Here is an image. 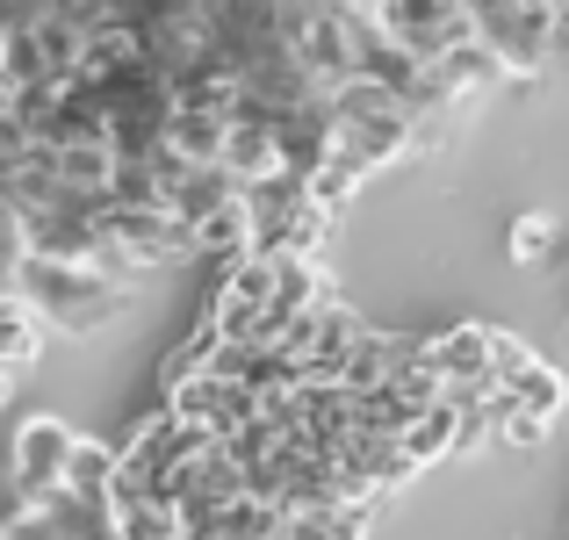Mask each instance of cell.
Segmentation results:
<instances>
[{
    "label": "cell",
    "mask_w": 569,
    "mask_h": 540,
    "mask_svg": "<svg viewBox=\"0 0 569 540\" xmlns=\"http://www.w3.org/2000/svg\"><path fill=\"white\" fill-rule=\"evenodd\" d=\"M43 353V324L29 318V303L0 296V368H29Z\"/></svg>",
    "instance_id": "cell-17"
},
{
    "label": "cell",
    "mask_w": 569,
    "mask_h": 540,
    "mask_svg": "<svg viewBox=\"0 0 569 540\" xmlns=\"http://www.w3.org/2000/svg\"><path fill=\"white\" fill-rule=\"evenodd\" d=\"M274 152H281V173L310 180L325 167V152H332V123H325V109H289L274 116Z\"/></svg>",
    "instance_id": "cell-10"
},
{
    "label": "cell",
    "mask_w": 569,
    "mask_h": 540,
    "mask_svg": "<svg viewBox=\"0 0 569 540\" xmlns=\"http://www.w3.org/2000/svg\"><path fill=\"white\" fill-rule=\"evenodd\" d=\"M14 303H29V318L43 324V332H101V324H116L130 310V289L109 274H94V267H66V260H22V274H14Z\"/></svg>",
    "instance_id": "cell-1"
},
{
    "label": "cell",
    "mask_w": 569,
    "mask_h": 540,
    "mask_svg": "<svg viewBox=\"0 0 569 540\" xmlns=\"http://www.w3.org/2000/svg\"><path fill=\"white\" fill-rule=\"evenodd\" d=\"M455 432H461V403H426L397 447L418 461V469H426V461H455Z\"/></svg>",
    "instance_id": "cell-13"
},
{
    "label": "cell",
    "mask_w": 569,
    "mask_h": 540,
    "mask_svg": "<svg viewBox=\"0 0 569 540\" xmlns=\"http://www.w3.org/2000/svg\"><path fill=\"white\" fill-rule=\"evenodd\" d=\"M0 43H8V37H0ZM0 94H8V87H0Z\"/></svg>",
    "instance_id": "cell-24"
},
{
    "label": "cell",
    "mask_w": 569,
    "mask_h": 540,
    "mask_svg": "<svg viewBox=\"0 0 569 540\" xmlns=\"http://www.w3.org/2000/svg\"><path fill=\"white\" fill-rule=\"evenodd\" d=\"M368 324L353 318L339 296H325V303H310L303 318H296V332L281 339V353L296 360V374L303 382H339L347 374V353H353V339H361Z\"/></svg>",
    "instance_id": "cell-4"
},
{
    "label": "cell",
    "mask_w": 569,
    "mask_h": 540,
    "mask_svg": "<svg viewBox=\"0 0 569 540\" xmlns=\"http://www.w3.org/2000/svg\"><path fill=\"white\" fill-rule=\"evenodd\" d=\"M22 260H29L22 231H14V223H0V289H14V274H22Z\"/></svg>",
    "instance_id": "cell-21"
},
{
    "label": "cell",
    "mask_w": 569,
    "mask_h": 540,
    "mask_svg": "<svg viewBox=\"0 0 569 540\" xmlns=\"http://www.w3.org/2000/svg\"><path fill=\"white\" fill-rule=\"evenodd\" d=\"M418 360H426V339L411 332H361L347 353V374H339V389H353V397H376V389H389L397 374H411Z\"/></svg>",
    "instance_id": "cell-9"
},
{
    "label": "cell",
    "mask_w": 569,
    "mask_h": 540,
    "mask_svg": "<svg viewBox=\"0 0 569 540\" xmlns=\"http://www.w3.org/2000/svg\"><path fill=\"white\" fill-rule=\"evenodd\" d=\"M72 440L80 432L66 426V418L37 411L14 426L8 440V461H14V504H51L58 490H66V461H72Z\"/></svg>",
    "instance_id": "cell-3"
},
{
    "label": "cell",
    "mask_w": 569,
    "mask_h": 540,
    "mask_svg": "<svg viewBox=\"0 0 569 540\" xmlns=\"http://www.w3.org/2000/svg\"><path fill=\"white\" fill-rule=\"evenodd\" d=\"M109 490H116V447H101V440H72L66 498H80V504H109Z\"/></svg>",
    "instance_id": "cell-14"
},
{
    "label": "cell",
    "mask_w": 569,
    "mask_h": 540,
    "mask_svg": "<svg viewBox=\"0 0 569 540\" xmlns=\"http://www.w3.org/2000/svg\"><path fill=\"white\" fill-rule=\"evenodd\" d=\"M101 238H109L116 252H130L138 260V274L144 267H173V260H188L194 252V231L181 217H167V209H101Z\"/></svg>",
    "instance_id": "cell-8"
},
{
    "label": "cell",
    "mask_w": 569,
    "mask_h": 540,
    "mask_svg": "<svg viewBox=\"0 0 569 540\" xmlns=\"http://www.w3.org/2000/svg\"><path fill=\"white\" fill-rule=\"evenodd\" d=\"M376 22H382V37L397 43L403 58H418V66H440L447 51L476 43L469 14H461V8H447V0H382V8H376Z\"/></svg>",
    "instance_id": "cell-5"
},
{
    "label": "cell",
    "mask_w": 569,
    "mask_h": 540,
    "mask_svg": "<svg viewBox=\"0 0 569 540\" xmlns=\"http://www.w3.org/2000/svg\"><path fill=\"white\" fill-rule=\"evenodd\" d=\"M51 0H0V37H22V29H43Z\"/></svg>",
    "instance_id": "cell-20"
},
{
    "label": "cell",
    "mask_w": 569,
    "mask_h": 540,
    "mask_svg": "<svg viewBox=\"0 0 569 540\" xmlns=\"http://www.w3.org/2000/svg\"><path fill=\"white\" fill-rule=\"evenodd\" d=\"M426 360L440 374L447 403H469L483 389H498V332L490 324H447V332L426 339Z\"/></svg>",
    "instance_id": "cell-6"
},
{
    "label": "cell",
    "mask_w": 569,
    "mask_h": 540,
    "mask_svg": "<svg viewBox=\"0 0 569 540\" xmlns=\"http://www.w3.org/2000/svg\"><path fill=\"white\" fill-rule=\"evenodd\" d=\"M0 540H66V533H58L51 504H14V512L0 519Z\"/></svg>",
    "instance_id": "cell-19"
},
{
    "label": "cell",
    "mask_w": 569,
    "mask_h": 540,
    "mask_svg": "<svg viewBox=\"0 0 569 540\" xmlns=\"http://www.w3.org/2000/svg\"><path fill=\"white\" fill-rule=\"evenodd\" d=\"M505 252H512L519 267H541V260H556V223H548V217H519L512 231H505Z\"/></svg>",
    "instance_id": "cell-18"
},
{
    "label": "cell",
    "mask_w": 569,
    "mask_h": 540,
    "mask_svg": "<svg viewBox=\"0 0 569 540\" xmlns=\"http://www.w3.org/2000/svg\"><path fill=\"white\" fill-rule=\"evenodd\" d=\"M447 8H461V0H447Z\"/></svg>",
    "instance_id": "cell-25"
},
{
    "label": "cell",
    "mask_w": 569,
    "mask_h": 540,
    "mask_svg": "<svg viewBox=\"0 0 569 540\" xmlns=\"http://www.w3.org/2000/svg\"><path fill=\"white\" fill-rule=\"evenodd\" d=\"M0 223H14V167H0Z\"/></svg>",
    "instance_id": "cell-22"
},
{
    "label": "cell",
    "mask_w": 569,
    "mask_h": 540,
    "mask_svg": "<svg viewBox=\"0 0 569 540\" xmlns=\"http://www.w3.org/2000/svg\"><path fill=\"white\" fill-rule=\"evenodd\" d=\"M167 411L181 418V426L209 432V440H238L246 426H260V397L238 382H223V374H194V382H173L167 389Z\"/></svg>",
    "instance_id": "cell-7"
},
{
    "label": "cell",
    "mask_w": 569,
    "mask_h": 540,
    "mask_svg": "<svg viewBox=\"0 0 569 540\" xmlns=\"http://www.w3.org/2000/svg\"><path fill=\"white\" fill-rule=\"evenodd\" d=\"M361 188H368V167H361L353 152H325V167L310 173V202H318V209H332V217H339V209H347Z\"/></svg>",
    "instance_id": "cell-16"
},
{
    "label": "cell",
    "mask_w": 569,
    "mask_h": 540,
    "mask_svg": "<svg viewBox=\"0 0 569 540\" xmlns=\"http://www.w3.org/2000/svg\"><path fill=\"white\" fill-rule=\"evenodd\" d=\"M325 123H332V152H353L368 173L397 167V159H411V130L418 116L403 109L389 87L376 80H347L325 94Z\"/></svg>",
    "instance_id": "cell-2"
},
{
    "label": "cell",
    "mask_w": 569,
    "mask_h": 540,
    "mask_svg": "<svg viewBox=\"0 0 569 540\" xmlns=\"http://www.w3.org/2000/svg\"><path fill=\"white\" fill-rule=\"evenodd\" d=\"M223 116H202V109H173L167 116V152L188 159V167H217L223 159Z\"/></svg>",
    "instance_id": "cell-11"
},
{
    "label": "cell",
    "mask_w": 569,
    "mask_h": 540,
    "mask_svg": "<svg viewBox=\"0 0 569 540\" xmlns=\"http://www.w3.org/2000/svg\"><path fill=\"white\" fill-rule=\"evenodd\" d=\"M505 397H512V403H519L527 418H548V426H556V418L569 411V382H562L556 368H548V360H533V368H519L512 382H505Z\"/></svg>",
    "instance_id": "cell-15"
},
{
    "label": "cell",
    "mask_w": 569,
    "mask_h": 540,
    "mask_svg": "<svg viewBox=\"0 0 569 540\" xmlns=\"http://www.w3.org/2000/svg\"><path fill=\"white\" fill-rule=\"evenodd\" d=\"M8 389H14V368H0V403H8Z\"/></svg>",
    "instance_id": "cell-23"
},
{
    "label": "cell",
    "mask_w": 569,
    "mask_h": 540,
    "mask_svg": "<svg viewBox=\"0 0 569 540\" xmlns=\"http://www.w3.org/2000/svg\"><path fill=\"white\" fill-rule=\"evenodd\" d=\"M274 540H368V504H332V512H281Z\"/></svg>",
    "instance_id": "cell-12"
}]
</instances>
